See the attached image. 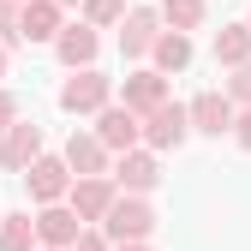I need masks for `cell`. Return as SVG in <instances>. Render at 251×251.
<instances>
[{
    "label": "cell",
    "mask_w": 251,
    "mask_h": 251,
    "mask_svg": "<svg viewBox=\"0 0 251 251\" xmlns=\"http://www.w3.org/2000/svg\"><path fill=\"white\" fill-rule=\"evenodd\" d=\"M155 42H162V12L132 6V12L120 18V54H126V60H144V54H155Z\"/></svg>",
    "instance_id": "cell-7"
},
{
    "label": "cell",
    "mask_w": 251,
    "mask_h": 251,
    "mask_svg": "<svg viewBox=\"0 0 251 251\" xmlns=\"http://www.w3.org/2000/svg\"><path fill=\"white\" fill-rule=\"evenodd\" d=\"M54 54H60V66H72V72H96L102 36H96L90 24H66V30H60V42H54Z\"/></svg>",
    "instance_id": "cell-14"
},
{
    "label": "cell",
    "mask_w": 251,
    "mask_h": 251,
    "mask_svg": "<svg viewBox=\"0 0 251 251\" xmlns=\"http://www.w3.org/2000/svg\"><path fill=\"white\" fill-rule=\"evenodd\" d=\"M233 138H239V150H251V108L233 120Z\"/></svg>",
    "instance_id": "cell-25"
},
{
    "label": "cell",
    "mask_w": 251,
    "mask_h": 251,
    "mask_svg": "<svg viewBox=\"0 0 251 251\" xmlns=\"http://www.w3.org/2000/svg\"><path fill=\"white\" fill-rule=\"evenodd\" d=\"M215 66H251V24H227V30H215Z\"/></svg>",
    "instance_id": "cell-16"
},
{
    "label": "cell",
    "mask_w": 251,
    "mask_h": 251,
    "mask_svg": "<svg viewBox=\"0 0 251 251\" xmlns=\"http://www.w3.org/2000/svg\"><path fill=\"white\" fill-rule=\"evenodd\" d=\"M18 18H24L18 0H0V42H6V48H12V42H24V36H18Z\"/></svg>",
    "instance_id": "cell-21"
},
{
    "label": "cell",
    "mask_w": 251,
    "mask_h": 251,
    "mask_svg": "<svg viewBox=\"0 0 251 251\" xmlns=\"http://www.w3.org/2000/svg\"><path fill=\"white\" fill-rule=\"evenodd\" d=\"M114 185L126 198H144L162 185V162H155V150H132V155H120L114 162Z\"/></svg>",
    "instance_id": "cell-10"
},
{
    "label": "cell",
    "mask_w": 251,
    "mask_h": 251,
    "mask_svg": "<svg viewBox=\"0 0 251 251\" xmlns=\"http://www.w3.org/2000/svg\"><path fill=\"white\" fill-rule=\"evenodd\" d=\"M60 30H66V6H60V0H30L24 18H18L24 42H60Z\"/></svg>",
    "instance_id": "cell-15"
},
{
    "label": "cell",
    "mask_w": 251,
    "mask_h": 251,
    "mask_svg": "<svg viewBox=\"0 0 251 251\" xmlns=\"http://www.w3.org/2000/svg\"><path fill=\"white\" fill-rule=\"evenodd\" d=\"M60 6H84V0H60Z\"/></svg>",
    "instance_id": "cell-28"
},
{
    "label": "cell",
    "mask_w": 251,
    "mask_h": 251,
    "mask_svg": "<svg viewBox=\"0 0 251 251\" xmlns=\"http://www.w3.org/2000/svg\"><path fill=\"white\" fill-rule=\"evenodd\" d=\"M42 155H48V150H42V126H36V120H18L12 132L0 138V168H12V174H30Z\"/></svg>",
    "instance_id": "cell-6"
},
{
    "label": "cell",
    "mask_w": 251,
    "mask_h": 251,
    "mask_svg": "<svg viewBox=\"0 0 251 251\" xmlns=\"http://www.w3.org/2000/svg\"><path fill=\"white\" fill-rule=\"evenodd\" d=\"M185 138H192V108L185 102H168V108H155L144 120V144L150 150H179Z\"/></svg>",
    "instance_id": "cell-8"
},
{
    "label": "cell",
    "mask_w": 251,
    "mask_h": 251,
    "mask_svg": "<svg viewBox=\"0 0 251 251\" xmlns=\"http://www.w3.org/2000/svg\"><path fill=\"white\" fill-rule=\"evenodd\" d=\"M114 251H150V245H114Z\"/></svg>",
    "instance_id": "cell-27"
},
{
    "label": "cell",
    "mask_w": 251,
    "mask_h": 251,
    "mask_svg": "<svg viewBox=\"0 0 251 251\" xmlns=\"http://www.w3.org/2000/svg\"><path fill=\"white\" fill-rule=\"evenodd\" d=\"M185 108H192V132H203V138L233 132V120H239V108L227 102V90H203V96H192Z\"/></svg>",
    "instance_id": "cell-11"
},
{
    "label": "cell",
    "mask_w": 251,
    "mask_h": 251,
    "mask_svg": "<svg viewBox=\"0 0 251 251\" xmlns=\"http://www.w3.org/2000/svg\"><path fill=\"white\" fill-rule=\"evenodd\" d=\"M0 222H6V215H0Z\"/></svg>",
    "instance_id": "cell-30"
},
{
    "label": "cell",
    "mask_w": 251,
    "mask_h": 251,
    "mask_svg": "<svg viewBox=\"0 0 251 251\" xmlns=\"http://www.w3.org/2000/svg\"><path fill=\"white\" fill-rule=\"evenodd\" d=\"M66 203L78 209V222H108V209L120 203V185H114V174H102V179H72V198Z\"/></svg>",
    "instance_id": "cell-12"
},
{
    "label": "cell",
    "mask_w": 251,
    "mask_h": 251,
    "mask_svg": "<svg viewBox=\"0 0 251 251\" xmlns=\"http://www.w3.org/2000/svg\"><path fill=\"white\" fill-rule=\"evenodd\" d=\"M96 138L108 144V155H132V150L144 144V120H138L132 108H120V102H114V108L96 114Z\"/></svg>",
    "instance_id": "cell-4"
},
{
    "label": "cell",
    "mask_w": 251,
    "mask_h": 251,
    "mask_svg": "<svg viewBox=\"0 0 251 251\" xmlns=\"http://www.w3.org/2000/svg\"><path fill=\"white\" fill-rule=\"evenodd\" d=\"M155 72L162 78H174V72H185L192 66V36H179V30H162V42H155Z\"/></svg>",
    "instance_id": "cell-17"
},
{
    "label": "cell",
    "mask_w": 251,
    "mask_h": 251,
    "mask_svg": "<svg viewBox=\"0 0 251 251\" xmlns=\"http://www.w3.org/2000/svg\"><path fill=\"white\" fill-rule=\"evenodd\" d=\"M0 251H42V239H36V215H6L0 222Z\"/></svg>",
    "instance_id": "cell-18"
},
{
    "label": "cell",
    "mask_w": 251,
    "mask_h": 251,
    "mask_svg": "<svg viewBox=\"0 0 251 251\" xmlns=\"http://www.w3.org/2000/svg\"><path fill=\"white\" fill-rule=\"evenodd\" d=\"M227 102H233V108H251V66H239V72L227 78Z\"/></svg>",
    "instance_id": "cell-22"
},
{
    "label": "cell",
    "mask_w": 251,
    "mask_h": 251,
    "mask_svg": "<svg viewBox=\"0 0 251 251\" xmlns=\"http://www.w3.org/2000/svg\"><path fill=\"white\" fill-rule=\"evenodd\" d=\"M72 251H114V239H108L102 227H84V239H78Z\"/></svg>",
    "instance_id": "cell-24"
},
{
    "label": "cell",
    "mask_w": 251,
    "mask_h": 251,
    "mask_svg": "<svg viewBox=\"0 0 251 251\" xmlns=\"http://www.w3.org/2000/svg\"><path fill=\"white\" fill-rule=\"evenodd\" d=\"M120 108H132L138 120H150L155 108H168V78L155 72V66H144V72H132L120 84Z\"/></svg>",
    "instance_id": "cell-9"
},
{
    "label": "cell",
    "mask_w": 251,
    "mask_h": 251,
    "mask_svg": "<svg viewBox=\"0 0 251 251\" xmlns=\"http://www.w3.org/2000/svg\"><path fill=\"white\" fill-rule=\"evenodd\" d=\"M36 239H42V251H72V245L84 239L78 209H72V203H48V209H36Z\"/></svg>",
    "instance_id": "cell-5"
},
{
    "label": "cell",
    "mask_w": 251,
    "mask_h": 251,
    "mask_svg": "<svg viewBox=\"0 0 251 251\" xmlns=\"http://www.w3.org/2000/svg\"><path fill=\"white\" fill-rule=\"evenodd\" d=\"M18 6H30V0H18Z\"/></svg>",
    "instance_id": "cell-29"
},
{
    "label": "cell",
    "mask_w": 251,
    "mask_h": 251,
    "mask_svg": "<svg viewBox=\"0 0 251 251\" xmlns=\"http://www.w3.org/2000/svg\"><path fill=\"white\" fill-rule=\"evenodd\" d=\"M24 185H30V203H36V209L66 203V198H72V168H66V155H42V162L24 174Z\"/></svg>",
    "instance_id": "cell-3"
},
{
    "label": "cell",
    "mask_w": 251,
    "mask_h": 251,
    "mask_svg": "<svg viewBox=\"0 0 251 251\" xmlns=\"http://www.w3.org/2000/svg\"><path fill=\"white\" fill-rule=\"evenodd\" d=\"M60 108H66V114H102V108H114V78L72 72L66 84H60Z\"/></svg>",
    "instance_id": "cell-2"
},
{
    "label": "cell",
    "mask_w": 251,
    "mask_h": 251,
    "mask_svg": "<svg viewBox=\"0 0 251 251\" xmlns=\"http://www.w3.org/2000/svg\"><path fill=\"white\" fill-rule=\"evenodd\" d=\"M102 233H108L114 245H144V239L155 233V209H150L144 198H126V192H120V203L108 209V222H102Z\"/></svg>",
    "instance_id": "cell-1"
},
{
    "label": "cell",
    "mask_w": 251,
    "mask_h": 251,
    "mask_svg": "<svg viewBox=\"0 0 251 251\" xmlns=\"http://www.w3.org/2000/svg\"><path fill=\"white\" fill-rule=\"evenodd\" d=\"M245 24H251V18H245Z\"/></svg>",
    "instance_id": "cell-31"
},
{
    "label": "cell",
    "mask_w": 251,
    "mask_h": 251,
    "mask_svg": "<svg viewBox=\"0 0 251 251\" xmlns=\"http://www.w3.org/2000/svg\"><path fill=\"white\" fill-rule=\"evenodd\" d=\"M66 168H72V179H102V174H114L108 168V144L96 132H72L66 138Z\"/></svg>",
    "instance_id": "cell-13"
},
{
    "label": "cell",
    "mask_w": 251,
    "mask_h": 251,
    "mask_svg": "<svg viewBox=\"0 0 251 251\" xmlns=\"http://www.w3.org/2000/svg\"><path fill=\"white\" fill-rule=\"evenodd\" d=\"M0 78H6V42H0Z\"/></svg>",
    "instance_id": "cell-26"
},
{
    "label": "cell",
    "mask_w": 251,
    "mask_h": 251,
    "mask_svg": "<svg viewBox=\"0 0 251 251\" xmlns=\"http://www.w3.org/2000/svg\"><path fill=\"white\" fill-rule=\"evenodd\" d=\"M18 120H24V114H18V96H12L6 84H0V138H6V132H12Z\"/></svg>",
    "instance_id": "cell-23"
},
{
    "label": "cell",
    "mask_w": 251,
    "mask_h": 251,
    "mask_svg": "<svg viewBox=\"0 0 251 251\" xmlns=\"http://www.w3.org/2000/svg\"><path fill=\"white\" fill-rule=\"evenodd\" d=\"M203 12H209V0H162V24L179 30V36H192L203 24Z\"/></svg>",
    "instance_id": "cell-19"
},
{
    "label": "cell",
    "mask_w": 251,
    "mask_h": 251,
    "mask_svg": "<svg viewBox=\"0 0 251 251\" xmlns=\"http://www.w3.org/2000/svg\"><path fill=\"white\" fill-rule=\"evenodd\" d=\"M78 12H84V24H90V30H108V24H120L126 12H132V6H126V0H84Z\"/></svg>",
    "instance_id": "cell-20"
}]
</instances>
